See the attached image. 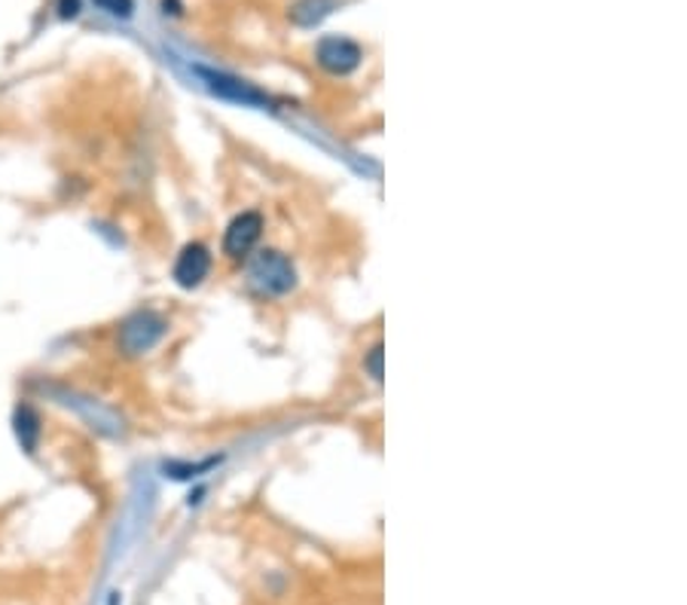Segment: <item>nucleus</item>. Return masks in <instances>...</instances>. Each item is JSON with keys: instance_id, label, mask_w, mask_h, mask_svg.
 <instances>
[{"instance_id": "f257e3e1", "label": "nucleus", "mask_w": 687, "mask_h": 605, "mask_svg": "<svg viewBox=\"0 0 687 605\" xmlns=\"http://www.w3.org/2000/svg\"><path fill=\"white\" fill-rule=\"evenodd\" d=\"M168 334V321L153 309H137L129 318H123V325L116 328V349L125 358H141L151 349H156L163 337Z\"/></svg>"}, {"instance_id": "f03ea898", "label": "nucleus", "mask_w": 687, "mask_h": 605, "mask_svg": "<svg viewBox=\"0 0 687 605\" xmlns=\"http://www.w3.org/2000/svg\"><path fill=\"white\" fill-rule=\"evenodd\" d=\"M248 281L250 288L263 294V297H285V294L297 288V269L281 252L263 248L250 260Z\"/></svg>"}, {"instance_id": "7ed1b4c3", "label": "nucleus", "mask_w": 687, "mask_h": 605, "mask_svg": "<svg viewBox=\"0 0 687 605\" xmlns=\"http://www.w3.org/2000/svg\"><path fill=\"white\" fill-rule=\"evenodd\" d=\"M212 266L214 257L212 252H208V245L189 242V245H184V248L177 252L175 264H172V278H175L177 288L193 290L199 288L205 278L212 276Z\"/></svg>"}, {"instance_id": "20e7f679", "label": "nucleus", "mask_w": 687, "mask_h": 605, "mask_svg": "<svg viewBox=\"0 0 687 605\" xmlns=\"http://www.w3.org/2000/svg\"><path fill=\"white\" fill-rule=\"evenodd\" d=\"M263 236V215L260 212H242L229 221V227L224 233V254L233 257V260H242L248 257L257 242Z\"/></svg>"}, {"instance_id": "39448f33", "label": "nucleus", "mask_w": 687, "mask_h": 605, "mask_svg": "<svg viewBox=\"0 0 687 605\" xmlns=\"http://www.w3.org/2000/svg\"><path fill=\"white\" fill-rule=\"evenodd\" d=\"M315 59L318 64L330 71V74H351L358 64H361L363 52L361 47L349 38H325L318 43V50H315Z\"/></svg>"}, {"instance_id": "423d86ee", "label": "nucleus", "mask_w": 687, "mask_h": 605, "mask_svg": "<svg viewBox=\"0 0 687 605\" xmlns=\"http://www.w3.org/2000/svg\"><path fill=\"white\" fill-rule=\"evenodd\" d=\"M13 434H16V443H19L28 455L38 453L40 441H43V419H40L34 403H28V401L16 403Z\"/></svg>"}, {"instance_id": "0eeeda50", "label": "nucleus", "mask_w": 687, "mask_h": 605, "mask_svg": "<svg viewBox=\"0 0 687 605\" xmlns=\"http://www.w3.org/2000/svg\"><path fill=\"white\" fill-rule=\"evenodd\" d=\"M101 13L113 16V19H132L135 16V0H92Z\"/></svg>"}, {"instance_id": "6e6552de", "label": "nucleus", "mask_w": 687, "mask_h": 605, "mask_svg": "<svg viewBox=\"0 0 687 605\" xmlns=\"http://www.w3.org/2000/svg\"><path fill=\"white\" fill-rule=\"evenodd\" d=\"M363 365H367V370H370V377H373L376 382L382 379V342H376L373 349L367 352V361H363Z\"/></svg>"}, {"instance_id": "1a4fd4ad", "label": "nucleus", "mask_w": 687, "mask_h": 605, "mask_svg": "<svg viewBox=\"0 0 687 605\" xmlns=\"http://www.w3.org/2000/svg\"><path fill=\"white\" fill-rule=\"evenodd\" d=\"M80 13V0H59V16L62 19H74Z\"/></svg>"}]
</instances>
